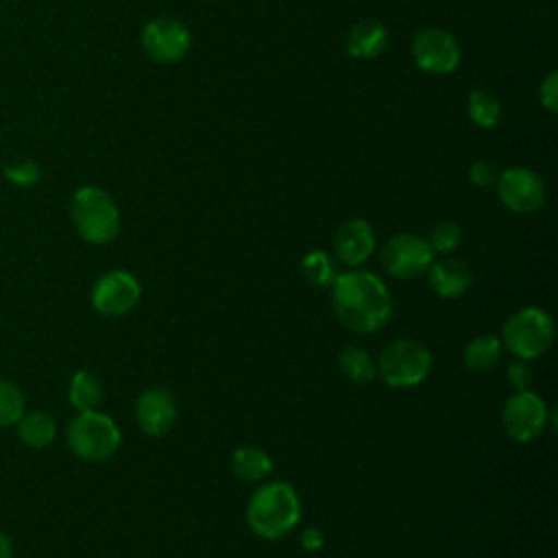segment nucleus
Segmentation results:
<instances>
[{
  "instance_id": "f257e3e1",
  "label": "nucleus",
  "mask_w": 558,
  "mask_h": 558,
  "mask_svg": "<svg viewBox=\"0 0 558 558\" xmlns=\"http://www.w3.org/2000/svg\"><path fill=\"white\" fill-rule=\"evenodd\" d=\"M331 310L355 333H373L392 316L388 286L368 270L340 272L331 283Z\"/></svg>"
},
{
  "instance_id": "f03ea898",
  "label": "nucleus",
  "mask_w": 558,
  "mask_h": 558,
  "mask_svg": "<svg viewBox=\"0 0 558 558\" xmlns=\"http://www.w3.org/2000/svg\"><path fill=\"white\" fill-rule=\"evenodd\" d=\"M299 519L301 499L286 482H266L248 497L246 523L259 538H281L296 527Z\"/></svg>"
},
{
  "instance_id": "7ed1b4c3",
  "label": "nucleus",
  "mask_w": 558,
  "mask_h": 558,
  "mask_svg": "<svg viewBox=\"0 0 558 558\" xmlns=\"http://www.w3.org/2000/svg\"><path fill=\"white\" fill-rule=\"evenodd\" d=\"M70 216L78 235L89 244H107L120 233V211L113 198L96 185L74 192Z\"/></svg>"
},
{
  "instance_id": "20e7f679",
  "label": "nucleus",
  "mask_w": 558,
  "mask_h": 558,
  "mask_svg": "<svg viewBox=\"0 0 558 558\" xmlns=\"http://www.w3.org/2000/svg\"><path fill=\"white\" fill-rule=\"evenodd\" d=\"M501 347L517 360H536L554 342V320L541 307H521L501 327Z\"/></svg>"
},
{
  "instance_id": "39448f33",
  "label": "nucleus",
  "mask_w": 558,
  "mask_h": 558,
  "mask_svg": "<svg viewBox=\"0 0 558 558\" xmlns=\"http://www.w3.org/2000/svg\"><path fill=\"white\" fill-rule=\"evenodd\" d=\"M70 451L85 462L109 460L120 447V429L116 421L98 410L78 412L65 429Z\"/></svg>"
},
{
  "instance_id": "423d86ee",
  "label": "nucleus",
  "mask_w": 558,
  "mask_h": 558,
  "mask_svg": "<svg viewBox=\"0 0 558 558\" xmlns=\"http://www.w3.org/2000/svg\"><path fill=\"white\" fill-rule=\"evenodd\" d=\"M377 375L392 388H412L432 371L429 349L412 338L392 340L377 357Z\"/></svg>"
},
{
  "instance_id": "0eeeda50",
  "label": "nucleus",
  "mask_w": 558,
  "mask_h": 558,
  "mask_svg": "<svg viewBox=\"0 0 558 558\" xmlns=\"http://www.w3.org/2000/svg\"><path fill=\"white\" fill-rule=\"evenodd\" d=\"M429 242L416 233H397L386 240L379 259L388 275L397 279H414L427 272L434 262Z\"/></svg>"
},
{
  "instance_id": "6e6552de",
  "label": "nucleus",
  "mask_w": 558,
  "mask_h": 558,
  "mask_svg": "<svg viewBox=\"0 0 558 558\" xmlns=\"http://www.w3.org/2000/svg\"><path fill=\"white\" fill-rule=\"evenodd\" d=\"M501 427L514 442H532L547 427L545 401L527 390H517L501 410Z\"/></svg>"
},
{
  "instance_id": "1a4fd4ad",
  "label": "nucleus",
  "mask_w": 558,
  "mask_h": 558,
  "mask_svg": "<svg viewBox=\"0 0 558 558\" xmlns=\"http://www.w3.org/2000/svg\"><path fill=\"white\" fill-rule=\"evenodd\" d=\"M142 299L140 281L126 270H109L100 275L92 288V305L98 314L118 318L135 310Z\"/></svg>"
},
{
  "instance_id": "9d476101",
  "label": "nucleus",
  "mask_w": 558,
  "mask_h": 558,
  "mask_svg": "<svg viewBox=\"0 0 558 558\" xmlns=\"http://www.w3.org/2000/svg\"><path fill=\"white\" fill-rule=\"evenodd\" d=\"M497 194L499 201L514 214H534L545 205V183L543 179L523 166L508 168L506 172H499L497 179Z\"/></svg>"
},
{
  "instance_id": "9b49d317",
  "label": "nucleus",
  "mask_w": 558,
  "mask_h": 558,
  "mask_svg": "<svg viewBox=\"0 0 558 558\" xmlns=\"http://www.w3.org/2000/svg\"><path fill=\"white\" fill-rule=\"evenodd\" d=\"M192 44L190 31L172 17H155L142 31L144 52L159 63H172L187 54Z\"/></svg>"
},
{
  "instance_id": "f8f14e48",
  "label": "nucleus",
  "mask_w": 558,
  "mask_h": 558,
  "mask_svg": "<svg viewBox=\"0 0 558 558\" xmlns=\"http://www.w3.org/2000/svg\"><path fill=\"white\" fill-rule=\"evenodd\" d=\"M414 63L429 74H449L460 63V46L442 28H425L412 41Z\"/></svg>"
},
{
  "instance_id": "ddd939ff",
  "label": "nucleus",
  "mask_w": 558,
  "mask_h": 558,
  "mask_svg": "<svg viewBox=\"0 0 558 558\" xmlns=\"http://www.w3.org/2000/svg\"><path fill=\"white\" fill-rule=\"evenodd\" d=\"M135 418L144 434L163 436L177 421V405L166 388H148L140 395L135 405Z\"/></svg>"
},
{
  "instance_id": "4468645a",
  "label": "nucleus",
  "mask_w": 558,
  "mask_h": 558,
  "mask_svg": "<svg viewBox=\"0 0 558 558\" xmlns=\"http://www.w3.org/2000/svg\"><path fill=\"white\" fill-rule=\"evenodd\" d=\"M373 251H375V233L366 220L353 218L338 227L333 235V253L344 266L357 268L371 257Z\"/></svg>"
},
{
  "instance_id": "2eb2a0df",
  "label": "nucleus",
  "mask_w": 558,
  "mask_h": 558,
  "mask_svg": "<svg viewBox=\"0 0 558 558\" xmlns=\"http://www.w3.org/2000/svg\"><path fill=\"white\" fill-rule=\"evenodd\" d=\"M427 281L438 296L456 299L471 288V270L464 262L447 257L440 262H432V266L427 268Z\"/></svg>"
},
{
  "instance_id": "dca6fc26",
  "label": "nucleus",
  "mask_w": 558,
  "mask_h": 558,
  "mask_svg": "<svg viewBox=\"0 0 558 558\" xmlns=\"http://www.w3.org/2000/svg\"><path fill=\"white\" fill-rule=\"evenodd\" d=\"M388 46V31L377 20H360L347 37L349 54L357 59H375Z\"/></svg>"
},
{
  "instance_id": "f3484780",
  "label": "nucleus",
  "mask_w": 558,
  "mask_h": 558,
  "mask_svg": "<svg viewBox=\"0 0 558 558\" xmlns=\"http://www.w3.org/2000/svg\"><path fill=\"white\" fill-rule=\"evenodd\" d=\"M15 425H17V438L31 449H46L52 445L57 436L54 418L41 410L24 412Z\"/></svg>"
},
{
  "instance_id": "a211bd4d",
  "label": "nucleus",
  "mask_w": 558,
  "mask_h": 558,
  "mask_svg": "<svg viewBox=\"0 0 558 558\" xmlns=\"http://www.w3.org/2000/svg\"><path fill=\"white\" fill-rule=\"evenodd\" d=\"M231 471L240 482H262L272 473V460L266 451L244 445L233 451Z\"/></svg>"
},
{
  "instance_id": "6ab92c4d",
  "label": "nucleus",
  "mask_w": 558,
  "mask_h": 558,
  "mask_svg": "<svg viewBox=\"0 0 558 558\" xmlns=\"http://www.w3.org/2000/svg\"><path fill=\"white\" fill-rule=\"evenodd\" d=\"M501 351H504V347H501L499 336L482 333L466 342L462 360H464L466 368H471L475 373H488L499 364Z\"/></svg>"
},
{
  "instance_id": "aec40b11",
  "label": "nucleus",
  "mask_w": 558,
  "mask_h": 558,
  "mask_svg": "<svg viewBox=\"0 0 558 558\" xmlns=\"http://www.w3.org/2000/svg\"><path fill=\"white\" fill-rule=\"evenodd\" d=\"M102 397H105L102 384H100V379L94 373L76 371L72 375L68 399H70L74 410H78V412L96 410L102 403Z\"/></svg>"
},
{
  "instance_id": "412c9836",
  "label": "nucleus",
  "mask_w": 558,
  "mask_h": 558,
  "mask_svg": "<svg viewBox=\"0 0 558 558\" xmlns=\"http://www.w3.org/2000/svg\"><path fill=\"white\" fill-rule=\"evenodd\" d=\"M338 368L349 381H355V384H366L377 377L375 360L371 357L368 351L360 347L342 349V353L338 355Z\"/></svg>"
},
{
  "instance_id": "4be33fe9",
  "label": "nucleus",
  "mask_w": 558,
  "mask_h": 558,
  "mask_svg": "<svg viewBox=\"0 0 558 558\" xmlns=\"http://www.w3.org/2000/svg\"><path fill=\"white\" fill-rule=\"evenodd\" d=\"M301 272H303L305 281L316 288H329L333 283V279L338 277L333 259L320 248L305 253V257L301 259Z\"/></svg>"
},
{
  "instance_id": "5701e85b",
  "label": "nucleus",
  "mask_w": 558,
  "mask_h": 558,
  "mask_svg": "<svg viewBox=\"0 0 558 558\" xmlns=\"http://www.w3.org/2000/svg\"><path fill=\"white\" fill-rule=\"evenodd\" d=\"M466 109H469V118L477 126H484V129L495 126L499 122V116H501V102L497 100L495 94H490L486 89L471 92Z\"/></svg>"
},
{
  "instance_id": "b1692460",
  "label": "nucleus",
  "mask_w": 558,
  "mask_h": 558,
  "mask_svg": "<svg viewBox=\"0 0 558 558\" xmlns=\"http://www.w3.org/2000/svg\"><path fill=\"white\" fill-rule=\"evenodd\" d=\"M26 412V399L17 384L0 379V429L15 425Z\"/></svg>"
},
{
  "instance_id": "393cba45",
  "label": "nucleus",
  "mask_w": 558,
  "mask_h": 558,
  "mask_svg": "<svg viewBox=\"0 0 558 558\" xmlns=\"http://www.w3.org/2000/svg\"><path fill=\"white\" fill-rule=\"evenodd\" d=\"M425 240L429 242V246H432L434 253H451V251H456V248L460 246V242H462V229H460L456 222L445 220V222H438V225L429 231V235H427Z\"/></svg>"
},
{
  "instance_id": "a878e982",
  "label": "nucleus",
  "mask_w": 558,
  "mask_h": 558,
  "mask_svg": "<svg viewBox=\"0 0 558 558\" xmlns=\"http://www.w3.org/2000/svg\"><path fill=\"white\" fill-rule=\"evenodd\" d=\"M2 172H4V179L11 181L17 187L35 185L39 181V177H41L39 174V166L33 159H28V157H24L20 161H13V163H7Z\"/></svg>"
},
{
  "instance_id": "bb28decb",
  "label": "nucleus",
  "mask_w": 558,
  "mask_h": 558,
  "mask_svg": "<svg viewBox=\"0 0 558 558\" xmlns=\"http://www.w3.org/2000/svg\"><path fill=\"white\" fill-rule=\"evenodd\" d=\"M469 179H471V183L477 185V187H490V185L497 183L499 170H497V166H495L493 161L480 159V161H475V163L469 168Z\"/></svg>"
},
{
  "instance_id": "cd10ccee",
  "label": "nucleus",
  "mask_w": 558,
  "mask_h": 558,
  "mask_svg": "<svg viewBox=\"0 0 558 558\" xmlns=\"http://www.w3.org/2000/svg\"><path fill=\"white\" fill-rule=\"evenodd\" d=\"M541 105L549 111V113H556L558 111V76L556 72H549L547 78L543 81L541 85Z\"/></svg>"
},
{
  "instance_id": "c85d7f7f",
  "label": "nucleus",
  "mask_w": 558,
  "mask_h": 558,
  "mask_svg": "<svg viewBox=\"0 0 558 558\" xmlns=\"http://www.w3.org/2000/svg\"><path fill=\"white\" fill-rule=\"evenodd\" d=\"M508 379L514 386V390H527L532 377H530V368H527L525 360H517L508 366Z\"/></svg>"
},
{
  "instance_id": "c756f323",
  "label": "nucleus",
  "mask_w": 558,
  "mask_h": 558,
  "mask_svg": "<svg viewBox=\"0 0 558 558\" xmlns=\"http://www.w3.org/2000/svg\"><path fill=\"white\" fill-rule=\"evenodd\" d=\"M299 543H301V547H303L307 554H314V551L323 549L325 536H323V532H320L318 527H305V530L301 532V536H299Z\"/></svg>"
},
{
  "instance_id": "7c9ffc66",
  "label": "nucleus",
  "mask_w": 558,
  "mask_h": 558,
  "mask_svg": "<svg viewBox=\"0 0 558 558\" xmlns=\"http://www.w3.org/2000/svg\"><path fill=\"white\" fill-rule=\"evenodd\" d=\"M0 558H13V543L4 532H0Z\"/></svg>"
}]
</instances>
